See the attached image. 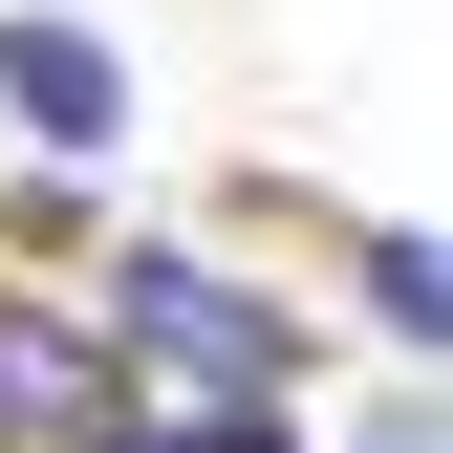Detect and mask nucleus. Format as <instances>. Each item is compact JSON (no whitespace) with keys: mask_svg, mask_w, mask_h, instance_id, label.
<instances>
[{"mask_svg":"<svg viewBox=\"0 0 453 453\" xmlns=\"http://www.w3.org/2000/svg\"><path fill=\"white\" fill-rule=\"evenodd\" d=\"M108 367H130V388H195V411H280V388H303V324H280L259 280L130 238V259H108Z\"/></svg>","mask_w":453,"mask_h":453,"instance_id":"nucleus-1","label":"nucleus"},{"mask_svg":"<svg viewBox=\"0 0 453 453\" xmlns=\"http://www.w3.org/2000/svg\"><path fill=\"white\" fill-rule=\"evenodd\" d=\"M0 108L65 151V173H108V151H130V65H108L87 22H43V0H0Z\"/></svg>","mask_w":453,"mask_h":453,"instance_id":"nucleus-2","label":"nucleus"},{"mask_svg":"<svg viewBox=\"0 0 453 453\" xmlns=\"http://www.w3.org/2000/svg\"><path fill=\"white\" fill-rule=\"evenodd\" d=\"M108 411H130L108 324H65V303H0V453H87Z\"/></svg>","mask_w":453,"mask_h":453,"instance_id":"nucleus-3","label":"nucleus"},{"mask_svg":"<svg viewBox=\"0 0 453 453\" xmlns=\"http://www.w3.org/2000/svg\"><path fill=\"white\" fill-rule=\"evenodd\" d=\"M367 324H388V346H432V324H453V280H432V238H367Z\"/></svg>","mask_w":453,"mask_h":453,"instance_id":"nucleus-4","label":"nucleus"},{"mask_svg":"<svg viewBox=\"0 0 453 453\" xmlns=\"http://www.w3.org/2000/svg\"><path fill=\"white\" fill-rule=\"evenodd\" d=\"M367 453H432V411H411V388H388V411H367Z\"/></svg>","mask_w":453,"mask_h":453,"instance_id":"nucleus-5","label":"nucleus"},{"mask_svg":"<svg viewBox=\"0 0 453 453\" xmlns=\"http://www.w3.org/2000/svg\"><path fill=\"white\" fill-rule=\"evenodd\" d=\"M195 453H280V411H216V432H195Z\"/></svg>","mask_w":453,"mask_h":453,"instance_id":"nucleus-6","label":"nucleus"}]
</instances>
